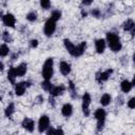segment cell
<instances>
[{
	"label": "cell",
	"mask_w": 135,
	"mask_h": 135,
	"mask_svg": "<svg viewBox=\"0 0 135 135\" xmlns=\"http://www.w3.org/2000/svg\"><path fill=\"white\" fill-rule=\"evenodd\" d=\"M63 44L66 49V51L73 56V57H80L81 55H83L85 49H86V42L82 41L80 42L78 45H75L71 40L69 39H64L63 40Z\"/></svg>",
	"instance_id": "1"
},
{
	"label": "cell",
	"mask_w": 135,
	"mask_h": 135,
	"mask_svg": "<svg viewBox=\"0 0 135 135\" xmlns=\"http://www.w3.org/2000/svg\"><path fill=\"white\" fill-rule=\"evenodd\" d=\"M105 42H108L109 47L113 52H115V53L119 52L122 49V44H121V41H120L119 36L117 34H115V33H113V32H108L107 33Z\"/></svg>",
	"instance_id": "2"
},
{
	"label": "cell",
	"mask_w": 135,
	"mask_h": 135,
	"mask_svg": "<svg viewBox=\"0 0 135 135\" xmlns=\"http://www.w3.org/2000/svg\"><path fill=\"white\" fill-rule=\"evenodd\" d=\"M54 74V59L52 57L47 58L42 65V77L45 80H51Z\"/></svg>",
	"instance_id": "3"
},
{
	"label": "cell",
	"mask_w": 135,
	"mask_h": 135,
	"mask_svg": "<svg viewBox=\"0 0 135 135\" xmlns=\"http://www.w3.org/2000/svg\"><path fill=\"white\" fill-rule=\"evenodd\" d=\"M94 116H95V118H96V120H97V131L100 132V131H102L103 128H104V122H105L107 113H105V111H104L103 109L99 108V109H97V110L95 111Z\"/></svg>",
	"instance_id": "4"
},
{
	"label": "cell",
	"mask_w": 135,
	"mask_h": 135,
	"mask_svg": "<svg viewBox=\"0 0 135 135\" xmlns=\"http://www.w3.org/2000/svg\"><path fill=\"white\" fill-rule=\"evenodd\" d=\"M92 98L91 95L89 93H84L82 96V104H81V109H82V113L85 117L90 116V104H91Z\"/></svg>",
	"instance_id": "5"
},
{
	"label": "cell",
	"mask_w": 135,
	"mask_h": 135,
	"mask_svg": "<svg viewBox=\"0 0 135 135\" xmlns=\"http://www.w3.org/2000/svg\"><path fill=\"white\" fill-rule=\"evenodd\" d=\"M55 31H56V21L49 18L44 23V27H43L44 35L47 36V37H51L55 33Z\"/></svg>",
	"instance_id": "6"
},
{
	"label": "cell",
	"mask_w": 135,
	"mask_h": 135,
	"mask_svg": "<svg viewBox=\"0 0 135 135\" xmlns=\"http://www.w3.org/2000/svg\"><path fill=\"white\" fill-rule=\"evenodd\" d=\"M49 127H50V117L47 115L40 116V118L38 120V131H39V133L45 132Z\"/></svg>",
	"instance_id": "7"
},
{
	"label": "cell",
	"mask_w": 135,
	"mask_h": 135,
	"mask_svg": "<svg viewBox=\"0 0 135 135\" xmlns=\"http://www.w3.org/2000/svg\"><path fill=\"white\" fill-rule=\"evenodd\" d=\"M31 85L32 84L30 81H21V82L15 83V94L17 96H22L25 93V90Z\"/></svg>",
	"instance_id": "8"
},
{
	"label": "cell",
	"mask_w": 135,
	"mask_h": 135,
	"mask_svg": "<svg viewBox=\"0 0 135 135\" xmlns=\"http://www.w3.org/2000/svg\"><path fill=\"white\" fill-rule=\"evenodd\" d=\"M112 73H113V70H112V69H108V70H105V71H103V72L97 73V74H96V80H97V82L102 83V82L107 81V80L110 78V76L112 75Z\"/></svg>",
	"instance_id": "9"
},
{
	"label": "cell",
	"mask_w": 135,
	"mask_h": 135,
	"mask_svg": "<svg viewBox=\"0 0 135 135\" xmlns=\"http://www.w3.org/2000/svg\"><path fill=\"white\" fill-rule=\"evenodd\" d=\"M2 21H3V24L7 27H14L15 24H16V18L13 14L8 13V14H5L3 15L2 17Z\"/></svg>",
	"instance_id": "10"
},
{
	"label": "cell",
	"mask_w": 135,
	"mask_h": 135,
	"mask_svg": "<svg viewBox=\"0 0 135 135\" xmlns=\"http://www.w3.org/2000/svg\"><path fill=\"white\" fill-rule=\"evenodd\" d=\"M66 88L64 84H59V85H53L52 89L50 90V94L53 97H58L60 95H62L65 92Z\"/></svg>",
	"instance_id": "11"
},
{
	"label": "cell",
	"mask_w": 135,
	"mask_h": 135,
	"mask_svg": "<svg viewBox=\"0 0 135 135\" xmlns=\"http://www.w3.org/2000/svg\"><path fill=\"white\" fill-rule=\"evenodd\" d=\"M21 127L23 129H25L26 131H28V132H33L35 130V121L32 118L25 117L21 122Z\"/></svg>",
	"instance_id": "12"
},
{
	"label": "cell",
	"mask_w": 135,
	"mask_h": 135,
	"mask_svg": "<svg viewBox=\"0 0 135 135\" xmlns=\"http://www.w3.org/2000/svg\"><path fill=\"white\" fill-rule=\"evenodd\" d=\"M122 28L126 32H131L132 36H134V30H135V23L132 19H127L123 23H122Z\"/></svg>",
	"instance_id": "13"
},
{
	"label": "cell",
	"mask_w": 135,
	"mask_h": 135,
	"mask_svg": "<svg viewBox=\"0 0 135 135\" xmlns=\"http://www.w3.org/2000/svg\"><path fill=\"white\" fill-rule=\"evenodd\" d=\"M105 45H107V42L104 39L102 38H99L97 40H95V49H96V52L98 54H102L105 50Z\"/></svg>",
	"instance_id": "14"
},
{
	"label": "cell",
	"mask_w": 135,
	"mask_h": 135,
	"mask_svg": "<svg viewBox=\"0 0 135 135\" xmlns=\"http://www.w3.org/2000/svg\"><path fill=\"white\" fill-rule=\"evenodd\" d=\"M15 72H16L17 77H22V76H24V75L26 74V72H27V64H26L25 62L20 63L18 66L15 68Z\"/></svg>",
	"instance_id": "15"
},
{
	"label": "cell",
	"mask_w": 135,
	"mask_h": 135,
	"mask_svg": "<svg viewBox=\"0 0 135 135\" xmlns=\"http://www.w3.org/2000/svg\"><path fill=\"white\" fill-rule=\"evenodd\" d=\"M59 71L63 76H68L71 73V64L66 61H61L59 64Z\"/></svg>",
	"instance_id": "16"
},
{
	"label": "cell",
	"mask_w": 135,
	"mask_h": 135,
	"mask_svg": "<svg viewBox=\"0 0 135 135\" xmlns=\"http://www.w3.org/2000/svg\"><path fill=\"white\" fill-rule=\"evenodd\" d=\"M61 114L64 117H71L73 114V105L71 103H64L61 108Z\"/></svg>",
	"instance_id": "17"
},
{
	"label": "cell",
	"mask_w": 135,
	"mask_h": 135,
	"mask_svg": "<svg viewBox=\"0 0 135 135\" xmlns=\"http://www.w3.org/2000/svg\"><path fill=\"white\" fill-rule=\"evenodd\" d=\"M133 81H129V80H122L120 82V90L123 92V93H129L132 88H133Z\"/></svg>",
	"instance_id": "18"
},
{
	"label": "cell",
	"mask_w": 135,
	"mask_h": 135,
	"mask_svg": "<svg viewBox=\"0 0 135 135\" xmlns=\"http://www.w3.org/2000/svg\"><path fill=\"white\" fill-rule=\"evenodd\" d=\"M16 78H17V75H16V72H15V68L11 66L7 71V79L12 84H15L16 83Z\"/></svg>",
	"instance_id": "19"
},
{
	"label": "cell",
	"mask_w": 135,
	"mask_h": 135,
	"mask_svg": "<svg viewBox=\"0 0 135 135\" xmlns=\"http://www.w3.org/2000/svg\"><path fill=\"white\" fill-rule=\"evenodd\" d=\"M14 113H15V104H14V102H11V103H8V105L5 108V110H4V115H5L7 118H12L13 115H14Z\"/></svg>",
	"instance_id": "20"
},
{
	"label": "cell",
	"mask_w": 135,
	"mask_h": 135,
	"mask_svg": "<svg viewBox=\"0 0 135 135\" xmlns=\"http://www.w3.org/2000/svg\"><path fill=\"white\" fill-rule=\"evenodd\" d=\"M99 101H100L101 105L107 107V105H109V104L111 103V101H112V97H111L110 94L105 93V94H103V95L100 97V100H99Z\"/></svg>",
	"instance_id": "21"
},
{
	"label": "cell",
	"mask_w": 135,
	"mask_h": 135,
	"mask_svg": "<svg viewBox=\"0 0 135 135\" xmlns=\"http://www.w3.org/2000/svg\"><path fill=\"white\" fill-rule=\"evenodd\" d=\"M68 90L71 94V97L73 99H75L77 97V92H76V86L74 84V82L72 80H69V84H68Z\"/></svg>",
	"instance_id": "22"
},
{
	"label": "cell",
	"mask_w": 135,
	"mask_h": 135,
	"mask_svg": "<svg viewBox=\"0 0 135 135\" xmlns=\"http://www.w3.org/2000/svg\"><path fill=\"white\" fill-rule=\"evenodd\" d=\"M9 54V47L7 46V44H1L0 45V57H5Z\"/></svg>",
	"instance_id": "23"
},
{
	"label": "cell",
	"mask_w": 135,
	"mask_h": 135,
	"mask_svg": "<svg viewBox=\"0 0 135 135\" xmlns=\"http://www.w3.org/2000/svg\"><path fill=\"white\" fill-rule=\"evenodd\" d=\"M45 133L47 134V135H50V134H63L64 132H63V130L62 129H60V128H57V129H54L53 127H49L47 128V130L45 131Z\"/></svg>",
	"instance_id": "24"
},
{
	"label": "cell",
	"mask_w": 135,
	"mask_h": 135,
	"mask_svg": "<svg viewBox=\"0 0 135 135\" xmlns=\"http://www.w3.org/2000/svg\"><path fill=\"white\" fill-rule=\"evenodd\" d=\"M52 86H53V84H52L51 80H45V79H44V81L41 82V88H42L44 91H46V92H50V90L52 89Z\"/></svg>",
	"instance_id": "25"
},
{
	"label": "cell",
	"mask_w": 135,
	"mask_h": 135,
	"mask_svg": "<svg viewBox=\"0 0 135 135\" xmlns=\"http://www.w3.org/2000/svg\"><path fill=\"white\" fill-rule=\"evenodd\" d=\"M26 20H28L30 22H34V21H36V20H37V13L34 12V11L27 13V15H26Z\"/></svg>",
	"instance_id": "26"
},
{
	"label": "cell",
	"mask_w": 135,
	"mask_h": 135,
	"mask_svg": "<svg viewBox=\"0 0 135 135\" xmlns=\"http://www.w3.org/2000/svg\"><path fill=\"white\" fill-rule=\"evenodd\" d=\"M50 18L53 19L54 21H58V20L61 18V12H60V11H53Z\"/></svg>",
	"instance_id": "27"
},
{
	"label": "cell",
	"mask_w": 135,
	"mask_h": 135,
	"mask_svg": "<svg viewBox=\"0 0 135 135\" xmlns=\"http://www.w3.org/2000/svg\"><path fill=\"white\" fill-rule=\"evenodd\" d=\"M2 39H3V41L6 42V43H9V42L13 41V38H12V36H11V34H9L8 32H3V34H2Z\"/></svg>",
	"instance_id": "28"
},
{
	"label": "cell",
	"mask_w": 135,
	"mask_h": 135,
	"mask_svg": "<svg viewBox=\"0 0 135 135\" xmlns=\"http://www.w3.org/2000/svg\"><path fill=\"white\" fill-rule=\"evenodd\" d=\"M40 6L43 9H49L51 7V0H40Z\"/></svg>",
	"instance_id": "29"
},
{
	"label": "cell",
	"mask_w": 135,
	"mask_h": 135,
	"mask_svg": "<svg viewBox=\"0 0 135 135\" xmlns=\"http://www.w3.org/2000/svg\"><path fill=\"white\" fill-rule=\"evenodd\" d=\"M91 14H92L93 17H95V18H99V17L101 16V11H100L99 8H93V9L91 11Z\"/></svg>",
	"instance_id": "30"
},
{
	"label": "cell",
	"mask_w": 135,
	"mask_h": 135,
	"mask_svg": "<svg viewBox=\"0 0 135 135\" xmlns=\"http://www.w3.org/2000/svg\"><path fill=\"white\" fill-rule=\"evenodd\" d=\"M127 105H128V108H130V109H134V108H135V97H132V98L127 102Z\"/></svg>",
	"instance_id": "31"
},
{
	"label": "cell",
	"mask_w": 135,
	"mask_h": 135,
	"mask_svg": "<svg viewBox=\"0 0 135 135\" xmlns=\"http://www.w3.org/2000/svg\"><path fill=\"white\" fill-rule=\"evenodd\" d=\"M38 40L37 39H32L31 41H30V46L32 47V49H35V47H37L38 46Z\"/></svg>",
	"instance_id": "32"
},
{
	"label": "cell",
	"mask_w": 135,
	"mask_h": 135,
	"mask_svg": "<svg viewBox=\"0 0 135 135\" xmlns=\"http://www.w3.org/2000/svg\"><path fill=\"white\" fill-rule=\"evenodd\" d=\"M93 1H94V0H81V3H82V5H84V6H90V5L93 3Z\"/></svg>",
	"instance_id": "33"
},
{
	"label": "cell",
	"mask_w": 135,
	"mask_h": 135,
	"mask_svg": "<svg viewBox=\"0 0 135 135\" xmlns=\"http://www.w3.org/2000/svg\"><path fill=\"white\" fill-rule=\"evenodd\" d=\"M43 100H44V99H43V96H42V95L37 96V97H36V99H35V101H36L37 103H42V102H43Z\"/></svg>",
	"instance_id": "34"
},
{
	"label": "cell",
	"mask_w": 135,
	"mask_h": 135,
	"mask_svg": "<svg viewBox=\"0 0 135 135\" xmlns=\"http://www.w3.org/2000/svg\"><path fill=\"white\" fill-rule=\"evenodd\" d=\"M122 104L123 103V97L122 96H119V97H117V104Z\"/></svg>",
	"instance_id": "35"
},
{
	"label": "cell",
	"mask_w": 135,
	"mask_h": 135,
	"mask_svg": "<svg viewBox=\"0 0 135 135\" xmlns=\"http://www.w3.org/2000/svg\"><path fill=\"white\" fill-rule=\"evenodd\" d=\"M3 69H4V64H3V62L0 60V72H2Z\"/></svg>",
	"instance_id": "36"
},
{
	"label": "cell",
	"mask_w": 135,
	"mask_h": 135,
	"mask_svg": "<svg viewBox=\"0 0 135 135\" xmlns=\"http://www.w3.org/2000/svg\"><path fill=\"white\" fill-rule=\"evenodd\" d=\"M86 15H88V14H86V12H83V9H82V11H81V16L84 18V17H86Z\"/></svg>",
	"instance_id": "37"
},
{
	"label": "cell",
	"mask_w": 135,
	"mask_h": 135,
	"mask_svg": "<svg viewBox=\"0 0 135 135\" xmlns=\"http://www.w3.org/2000/svg\"><path fill=\"white\" fill-rule=\"evenodd\" d=\"M2 17H3V15H2V12L0 11V18H2Z\"/></svg>",
	"instance_id": "38"
}]
</instances>
